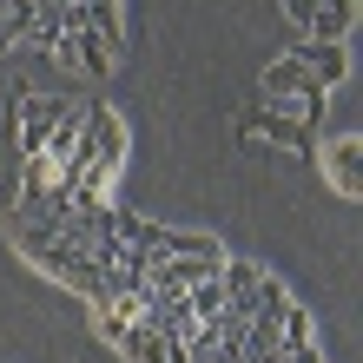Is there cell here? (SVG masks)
Wrapping results in <instances>:
<instances>
[{"mask_svg":"<svg viewBox=\"0 0 363 363\" xmlns=\"http://www.w3.org/2000/svg\"><path fill=\"white\" fill-rule=\"evenodd\" d=\"M258 86H264V106H271V113H291V119H304V125L324 113V93H330L297 53H291V60H271Z\"/></svg>","mask_w":363,"mask_h":363,"instance_id":"obj_1","label":"cell"},{"mask_svg":"<svg viewBox=\"0 0 363 363\" xmlns=\"http://www.w3.org/2000/svg\"><path fill=\"white\" fill-rule=\"evenodd\" d=\"M53 60H60V67H79V73H113L119 67V47H113V40H106V33H93V27H79V33H60L53 40Z\"/></svg>","mask_w":363,"mask_h":363,"instance_id":"obj_4","label":"cell"},{"mask_svg":"<svg viewBox=\"0 0 363 363\" xmlns=\"http://www.w3.org/2000/svg\"><path fill=\"white\" fill-rule=\"evenodd\" d=\"M324 179L344 191V199H357L363 191V139H330L324 145Z\"/></svg>","mask_w":363,"mask_h":363,"instance_id":"obj_7","label":"cell"},{"mask_svg":"<svg viewBox=\"0 0 363 363\" xmlns=\"http://www.w3.org/2000/svg\"><path fill=\"white\" fill-rule=\"evenodd\" d=\"M86 7H119V0H86Z\"/></svg>","mask_w":363,"mask_h":363,"instance_id":"obj_10","label":"cell"},{"mask_svg":"<svg viewBox=\"0 0 363 363\" xmlns=\"http://www.w3.org/2000/svg\"><path fill=\"white\" fill-rule=\"evenodd\" d=\"M238 139H271V145H291V152H311L317 133L291 113H271V106H245L238 113Z\"/></svg>","mask_w":363,"mask_h":363,"instance_id":"obj_3","label":"cell"},{"mask_svg":"<svg viewBox=\"0 0 363 363\" xmlns=\"http://www.w3.org/2000/svg\"><path fill=\"white\" fill-rule=\"evenodd\" d=\"M297 60H304L324 86H337V79L350 73V53H344V47H324V40H304V47H297Z\"/></svg>","mask_w":363,"mask_h":363,"instance_id":"obj_9","label":"cell"},{"mask_svg":"<svg viewBox=\"0 0 363 363\" xmlns=\"http://www.w3.org/2000/svg\"><path fill=\"white\" fill-rule=\"evenodd\" d=\"M258 277H264V264H245V258H225V271H218V284H225V311H231V317H251V304H258Z\"/></svg>","mask_w":363,"mask_h":363,"instance_id":"obj_8","label":"cell"},{"mask_svg":"<svg viewBox=\"0 0 363 363\" xmlns=\"http://www.w3.org/2000/svg\"><path fill=\"white\" fill-rule=\"evenodd\" d=\"M284 20L304 40H324V47H344L357 27V0H284Z\"/></svg>","mask_w":363,"mask_h":363,"instance_id":"obj_2","label":"cell"},{"mask_svg":"<svg viewBox=\"0 0 363 363\" xmlns=\"http://www.w3.org/2000/svg\"><path fill=\"white\" fill-rule=\"evenodd\" d=\"M60 119H67V99H53V93H27V99H20V152H40Z\"/></svg>","mask_w":363,"mask_h":363,"instance_id":"obj_6","label":"cell"},{"mask_svg":"<svg viewBox=\"0 0 363 363\" xmlns=\"http://www.w3.org/2000/svg\"><path fill=\"white\" fill-rule=\"evenodd\" d=\"M113 350H119L125 363H185V344H172L165 330L139 324V317H133V324L119 330V344H113Z\"/></svg>","mask_w":363,"mask_h":363,"instance_id":"obj_5","label":"cell"}]
</instances>
